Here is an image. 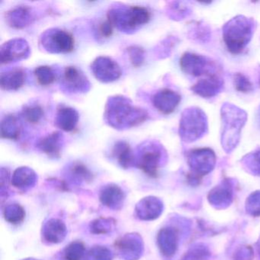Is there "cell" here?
<instances>
[{"label": "cell", "mask_w": 260, "mask_h": 260, "mask_svg": "<svg viewBox=\"0 0 260 260\" xmlns=\"http://www.w3.org/2000/svg\"><path fill=\"white\" fill-rule=\"evenodd\" d=\"M22 115L28 122L37 124L43 118L44 111L39 105H26L22 109Z\"/></svg>", "instance_id": "21"}, {"label": "cell", "mask_w": 260, "mask_h": 260, "mask_svg": "<svg viewBox=\"0 0 260 260\" xmlns=\"http://www.w3.org/2000/svg\"><path fill=\"white\" fill-rule=\"evenodd\" d=\"M150 12L144 7H133L127 10H112L108 19L122 31H135L150 20Z\"/></svg>", "instance_id": "5"}, {"label": "cell", "mask_w": 260, "mask_h": 260, "mask_svg": "<svg viewBox=\"0 0 260 260\" xmlns=\"http://www.w3.org/2000/svg\"><path fill=\"white\" fill-rule=\"evenodd\" d=\"M223 86V81L221 78L214 74H210L207 78L199 80L191 87V90L199 96L209 99L220 92Z\"/></svg>", "instance_id": "13"}, {"label": "cell", "mask_w": 260, "mask_h": 260, "mask_svg": "<svg viewBox=\"0 0 260 260\" xmlns=\"http://www.w3.org/2000/svg\"><path fill=\"white\" fill-rule=\"evenodd\" d=\"M113 26L114 25H112V22L109 19H107L106 22H103L100 25L99 31L103 38H109L113 32Z\"/></svg>", "instance_id": "26"}, {"label": "cell", "mask_w": 260, "mask_h": 260, "mask_svg": "<svg viewBox=\"0 0 260 260\" xmlns=\"http://www.w3.org/2000/svg\"><path fill=\"white\" fill-rule=\"evenodd\" d=\"M146 145L141 147L140 164L146 172L153 175L156 173L158 166L162 157V147L156 143L146 142Z\"/></svg>", "instance_id": "11"}, {"label": "cell", "mask_w": 260, "mask_h": 260, "mask_svg": "<svg viewBox=\"0 0 260 260\" xmlns=\"http://www.w3.org/2000/svg\"><path fill=\"white\" fill-rule=\"evenodd\" d=\"M63 144V137L60 132H54L47 135L38 142L39 150L51 156H57L60 154Z\"/></svg>", "instance_id": "15"}, {"label": "cell", "mask_w": 260, "mask_h": 260, "mask_svg": "<svg viewBox=\"0 0 260 260\" xmlns=\"http://www.w3.org/2000/svg\"><path fill=\"white\" fill-rule=\"evenodd\" d=\"M38 81L42 86H48L54 83L56 76L54 71L50 67H39L35 71Z\"/></svg>", "instance_id": "22"}, {"label": "cell", "mask_w": 260, "mask_h": 260, "mask_svg": "<svg viewBox=\"0 0 260 260\" xmlns=\"http://www.w3.org/2000/svg\"><path fill=\"white\" fill-rule=\"evenodd\" d=\"M31 20H32V13L28 7H17L7 13L9 25L13 28H24L31 23Z\"/></svg>", "instance_id": "18"}, {"label": "cell", "mask_w": 260, "mask_h": 260, "mask_svg": "<svg viewBox=\"0 0 260 260\" xmlns=\"http://www.w3.org/2000/svg\"><path fill=\"white\" fill-rule=\"evenodd\" d=\"M221 144L225 151L236 148L240 139L242 128L246 124L247 115L234 105H223L221 108Z\"/></svg>", "instance_id": "3"}, {"label": "cell", "mask_w": 260, "mask_h": 260, "mask_svg": "<svg viewBox=\"0 0 260 260\" xmlns=\"http://www.w3.org/2000/svg\"><path fill=\"white\" fill-rule=\"evenodd\" d=\"M42 45L50 53H69L74 50V40L63 30H48L42 36Z\"/></svg>", "instance_id": "6"}, {"label": "cell", "mask_w": 260, "mask_h": 260, "mask_svg": "<svg viewBox=\"0 0 260 260\" xmlns=\"http://www.w3.org/2000/svg\"><path fill=\"white\" fill-rule=\"evenodd\" d=\"M234 86L239 92L247 93L253 89L250 80L242 74H237L234 76Z\"/></svg>", "instance_id": "23"}, {"label": "cell", "mask_w": 260, "mask_h": 260, "mask_svg": "<svg viewBox=\"0 0 260 260\" xmlns=\"http://www.w3.org/2000/svg\"><path fill=\"white\" fill-rule=\"evenodd\" d=\"M131 62L135 67H141L144 60V51L143 48L138 46H132L127 48Z\"/></svg>", "instance_id": "24"}, {"label": "cell", "mask_w": 260, "mask_h": 260, "mask_svg": "<svg viewBox=\"0 0 260 260\" xmlns=\"http://www.w3.org/2000/svg\"><path fill=\"white\" fill-rule=\"evenodd\" d=\"M182 71L192 77H200L208 71L210 61L206 57L199 54L185 53L180 60Z\"/></svg>", "instance_id": "12"}, {"label": "cell", "mask_w": 260, "mask_h": 260, "mask_svg": "<svg viewBox=\"0 0 260 260\" xmlns=\"http://www.w3.org/2000/svg\"><path fill=\"white\" fill-rule=\"evenodd\" d=\"M79 121L78 112L71 108L62 107L58 109L56 117V124L65 132H72Z\"/></svg>", "instance_id": "17"}, {"label": "cell", "mask_w": 260, "mask_h": 260, "mask_svg": "<svg viewBox=\"0 0 260 260\" xmlns=\"http://www.w3.org/2000/svg\"><path fill=\"white\" fill-rule=\"evenodd\" d=\"M247 164L254 173L260 175V150L248 156Z\"/></svg>", "instance_id": "25"}, {"label": "cell", "mask_w": 260, "mask_h": 260, "mask_svg": "<svg viewBox=\"0 0 260 260\" xmlns=\"http://www.w3.org/2000/svg\"><path fill=\"white\" fill-rule=\"evenodd\" d=\"M92 70L95 77L103 83L115 81L121 75V68L118 63L109 57L97 58L92 64Z\"/></svg>", "instance_id": "8"}, {"label": "cell", "mask_w": 260, "mask_h": 260, "mask_svg": "<svg viewBox=\"0 0 260 260\" xmlns=\"http://www.w3.org/2000/svg\"><path fill=\"white\" fill-rule=\"evenodd\" d=\"M113 154L118 159V162L124 167H127L133 160L132 149L125 141H118L115 144Z\"/></svg>", "instance_id": "20"}, {"label": "cell", "mask_w": 260, "mask_h": 260, "mask_svg": "<svg viewBox=\"0 0 260 260\" xmlns=\"http://www.w3.org/2000/svg\"><path fill=\"white\" fill-rule=\"evenodd\" d=\"M259 83H260V80H259Z\"/></svg>", "instance_id": "27"}, {"label": "cell", "mask_w": 260, "mask_h": 260, "mask_svg": "<svg viewBox=\"0 0 260 260\" xmlns=\"http://www.w3.org/2000/svg\"><path fill=\"white\" fill-rule=\"evenodd\" d=\"M61 83L71 92H85L90 87V83L86 76L75 67L65 68Z\"/></svg>", "instance_id": "10"}, {"label": "cell", "mask_w": 260, "mask_h": 260, "mask_svg": "<svg viewBox=\"0 0 260 260\" xmlns=\"http://www.w3.org/2000/svg\"><path fill=\"white\" fill-rule=\"evenodd\" d=\"M253 20L243 16H237L223 27V39L230 52L241 53L247 46L254 32Z\"/></svg>", "instance_id": "2"}, {"label": "cell", "mask_w": 260, "mask_h": 260, "mask_svg": "<svg viewBox=\"0 0 260 260\" xmlns=\"http://www.w3.org/2000/svg\"><path fill=\"white\" fill-rule=\"evenodd\" d=\"M25 81V73L22 69H14L2 73L0 77V85L3 89L16 91L20 89Z\"/></svg>", "instance_id": "16"}, {"label": "cell", "mask_w": 260, "mask_h": 260, "mask_svg": "<svg viewBox=\"0 0 260 260\" xmlns=\"http://www.w3.org/2000/svg\"><path fill=\"white\" fill-rule=\"evenodd\" d=\"M147 112L134 107L124 97L109 99L106 109V118L109 125L115 128L123 129L141 124L147 119Z\"/></svg>", "instance_id": "1"}, {"label": "cell", "mask_w": 260, "mask_h": 260, "mask_svg": "<svg viewBox=\"0 0 260 260\" xmlns=\"http://www.w3.org/2000/svg\"><path fill=\"white\" fill-rule=\"evenodd\" d=\"M216 156L209 148L196 149L188 155V162L191 170L197 175H206L214 169Z\"/></svg>", "instance_id": "7"}, {"label": "cell", "mask_w": 260, "mask_h": 260, "mask_svg": "<svg viewBox=\"0 0 260 260\" xmlns=\"http://www.w3.org/2000/svg\"><path fill=\"white\" fill-rule=\"evenodd\" d=\"M20 122L15 115H7L1 123V136L6 139L17 140L20 135Z\"/></svg>", "instance_id": "19"}, {"label": "cell", "mask_w": 260, "mask_h": 260, "mask_svg": "<svg viewBox=\"0 0 260 260\" xmlns=\"http://www.w3.org/2000/svg\"><path fill=\"white\" fill-rule=\"evenodd\" d=\"M180 101V95L170 89L159 91L153 98V105L156 109L167 115L174 112Z\"/></svg>", "instance_id": "14"}, {"label": "cell", "mask_w": 260, "mask_h": 260, "mask_svg": "<svg viewBox=\"0 0 260 260\" xmlns=\"http://www.w3.org/2000/svg\"><path fill=\"white\" fill-rule=\"evenodd\" d=\"M29 47L26 41L13 39L6 42L1 48V63H12L27 58L29 56Z\"/></svg>", "instance_id": "9"}, {"label": "cell", "mask_w": 260, "mask_h": 260, "mask_svg": "<svg viewBox=\"0 0 260 260\" xmlns=\"http://www.w3.org/2000/svg\"><path fill=\"white\" fill-rule=\"evenodd\" d=\"M208 131V121L205 112L199 108L185 109L179 124V135L182 141L194 142L200 139Z\"/></svg>", "instance_id": "4"}]
</instances>
